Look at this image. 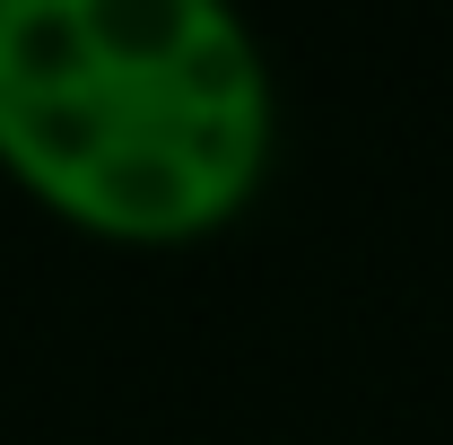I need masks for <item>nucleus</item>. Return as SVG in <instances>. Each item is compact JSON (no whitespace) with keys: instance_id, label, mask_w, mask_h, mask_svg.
Returning <instances> with one entry per match:
<instances>
[{"instance_id":"nucleus-1","label":"nucleus","mask_w":453,"mask_h":445,"mask_svg":"<svg viewBox=\"0 0 453 445\" xmlns=\"http://www.w3.org/2000/svg\"><path fill=\"white\" fill-rule=\"evenodd\" d=\"M280 167V70L219 0H0V175L122 254L210 245Z\"/></svg>"}]
</instances>
